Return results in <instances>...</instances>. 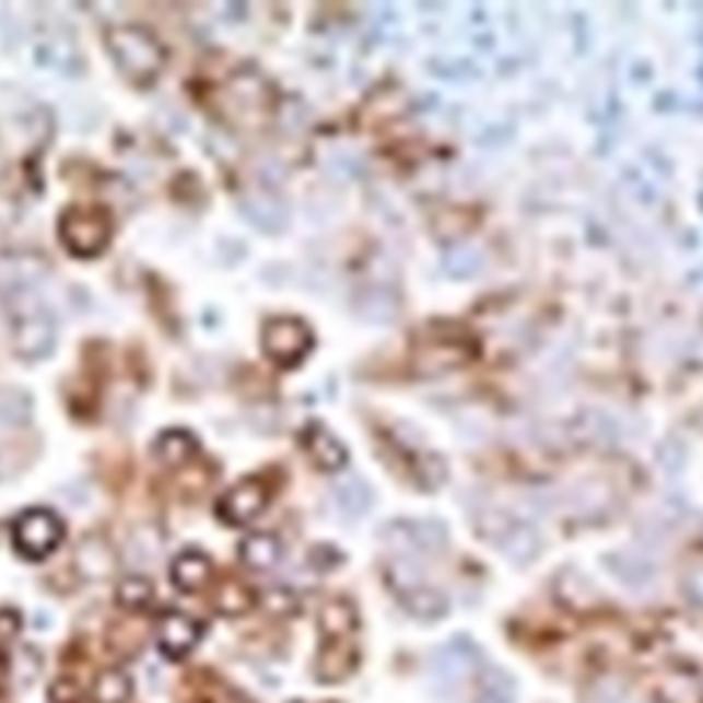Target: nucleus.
Returning a JSON list of instances; mask_svg holds the SVG:
<instances>
[{
	"label": "nucleus",
	"mask_w": 703,
	"mask_h": 703,
	"mask_svg": "<svg viewBox=\"0 0 703 703\" xmlns=\"http://www.w3.org/2000/svg\"><path fill=\"white\" fill-rule=\"evenodd\" d=\"M476 659H479V652L470 643H450L443 652L434 657V681H437L440 690L456 692L467 681L470 670H473Z\"/></svg>",
	"instance_id": "obj_8"
},
{
	"label": "nucleus",
	"mask_w": 703,
	"mask_h": 703,
	"mask_svg": "<svg viewBox=\"0 0 703 703\" xmlns=\"http://www.w3.org/2000/svg\"><path fill=\"white\" fill-rule=\"evenodd\" d=\"M171 577H174L176 588L181 591H198L212 577V561L198 550H185L171 566Z\"/></svg>",
	"instance_id": "obj_12"
},
{
	"label": "nucleus",
	"mask_w": 703,
	"mask_h": 703,
	"mask_svg": "<svg viewBox=\"0 0 703 703\" xmlns=\"http://www.w3.org/2000/svg\"><path fill=\"white\" fill-rule=\"evenodd\" d=\"M113 223L107 209L102 207H72L61 218V239L74 256L91 259L107 248Z\"/></svg>",
	"instance_id": "obj_3"
},
{
	"label": "nucleus",
	"mask_w": 703,
	"mask_h": 703,
	"mask_svg": "<svg viewBox=\"0 0 703 703\" xmlns=\"http://www.w3.org/2000/svg\"><path fill=\"white\" fill-rule=\"evenodd\" d=\"M267 501H270V492H267V487L261 481H239V484H234L220 497L218 517L225 525H248L265 512Z\"/></svg>",
	"instance_id": "obj_7"
},
{
	"label": "nucleus",
	"mask_w": 703,
	"mask_h": 703,
	"mask_svg": "<svg viewBox=\"0 0 703 703\" xmlns=\"http://www.w3.org/2000/svg\"><path fill=\"white\" fill-rule=\"evenodd\" d=\"M319 626L325 641H338V637H352L358 626L355 608L347 602H327L319 613Z\"/></svg>",
	"instance_id": "obj_16"
},
{
	"label": "nucleus",
	"mask_w": 703,
	"mask_h": 703,
	"mask_svg": "<svg viewBox=\"0 0 703 703\" xmlns=\"http://www.w3.org/2000/svg\"><path fill=\"white\" fill-rule=\"evenodd\" d=\"M132 681L121 670H102L91 687V703H127L130 701Z\"/></svg>",
	"instance_id": "obj_17"
},
{
	"label": "nucleus",
	"mask_w": 703,
	"mask_h": 703,
	"mask_svg": "<svg viewBox=\"0 0 703 703\" xmlns=\"http://www.w3.org/2000/svg\"><path fill=\"white\" fill-rule=\"evenodd\" d=\"M107 52L132 85H152L165 69V47L147 25H113L105 34Z\"/></svg>",
	"instance_id": "obj_1"
},
{
	"label": "nucleus",
	"mask_w": 703,
	"mask_h": 703,
	"mask_svg": "<svg viewBox=\"0 0 703 703\" xmlns=\"http://www.w3.org/2000/svg\"><path fill=\"white\" fill-rule=\"evenodd\" d=\"M214 608L223 616H243L254 608V591L239 579H225L214 594Z\"/></svg>",
	"instance_id": "obj_19"
},
{
	"label": "nucleus",
	"mask_w": 703,
	"mask_h": 703,
	"mask_svg": "<svg viewBox=\"0 0 703 703\" xmlns=\"http://www.w3.org/2000/svg\"><path fill=\"white\" fill-rule=\"evenodd\" d=\"M198 443L190 432H181V429H171V432H163L154 443V456H157L163 465L168 467H185L187 461L196 459Z\"/></svg>",
	"instance_id": "obj_14"
},
{
	"label": "nucleus",
	"mask_w": 703,
	"mask_h": 703,
	"mask_svg": "<svg viewBox=\"0 0 703 703\" xmlns=\"http://www.w3.org/2000/svg\"><path fill=\"white\" fill-rule=\"evenodd\" d=\"M239 558H243V563L248 569L265 572V569H272L278 563V558H281V544H278L276 536L254 534L239 547Z\"/></svg>",
	"instance_id": "obj_15"
},
{
	"label": "nucleus",
	"mask_w": 703,
	"mask_h": 703,
	"mask_svg": "<svg viewBox=\"0 0 703 703\" xmlns=\"http://www.w3.org/2000/svg\"><path fill=\"white\" fill-rule=\"evenodd\" d=\"M50 698L52 703H80V692L74 690L72 681H58V684H52Z\"/></svg>",
	"instance_id": "obj_23"
},
{
	"label": "nucleus",
	"mask_w": 703,
	"mask_h": 703,
	"mask_svg": "<svg viewBox=\"0 0 703 703\" xmlns=\"http://www.w3.org/2000/svg\"><path fill=\"white\" fill-rule=\"evenodd\" d=\"M659 703H703V684L690 670H670L657 681Z\"/></svg>",
	"instance_id": "obj_13"
},
{
	"label": "nucleus",
	"mask_w": 703,
	"mask_h": 703,
	"mask_svg": "<svg viewBox=\"0 0 703 703\" xmlns=\"http://www.w3.org/2000/svg\"><path fill=\"white\" fill-rule=\"evenodd\" d=\"M225 119L237 127H259L272 107V91L259 72H237L220 91Z\"/></svg>",
	"instance_id": "obj_2"
},
{
	"label": "nucleus",
	"mask_w": 703,
	"mask_h": 703,
	"mask_svg": "<svg viewBox=\"0 0 703 703\" xmlns=\"http://www.w3.org/2000/svg\"><path fill=\"white\" fill-rule=\"evenodd\" d=\"M514 681L506 670L487 668L479 676V690H476V703H514Z\"/></svg>",
	"instance_id": "obj_18"
},
{
	"label": "nucleus",
	"mask_w": 703,
	"mask_h": 703,
	"mask_svg": "<svg viewBox=\"0 0 703 703\" xmlns=\"http://www.w3.org/2000/svg\"><path fill=\"white\" fill-rule=\"evenodd\" d=\"M74 569L85 579H107L116 572V552L105 536H85L74 550Z\"/></svg>",
	"instance_id": "obj_10"
},
{
	"label": "nucleus",
	"mask_w": 703,
	"mask_h": 703,
	"mask_svg": "<svg viewBox=\"0 0 703 703\" xmlns=\"http://www.w3.org/2000/svg\"><path fill=\"white\" fill-rule=\"evenodd\" d=\"M358 665V648L352 637H338V641H325L319 659H316V679L325 684L347 679Z\"/></svg>",
	"instance_id": "obj_11"
},
{
	"label": "nucleus",
	"mask_w": 703,
	"mask_h": 703,
	"mask_svg": "<svg viewBox=\"0 0 703 703\" xmlns=\"http://www.w3.org/2000/svg\"><path fill=\"white\" fill-rule=\"evenodd\" d=\"M201 641V624L185 613H165L157 624V643L168 657H185Z\"/></svg>",
	"instance_id": "obj_9"
},
{
	"label": "nucleus",
	"mask_w": 703,
	"mask_h": 703,
	"mask_svg": "<svg viewBox=\"0 0 703 703\" xmlns=\"http://www.w3.org/2000/svg\"><path fill=\"white\" fill-rule=\"evenodd\" d=\"M261 343H265L267 358L278 366H294L311 349V330L294 316H278L265 325Z\"/></svg>",
	"instance_id": "obj_6"
},
{
	"label": "nucleus",
	"mask_w": 703,
	"mask_h": 703,
	"mask_svg": "<svg viewBox=\"0 0 703 703\" xmlns=\"http://www.w3.org/2000/svg\"><path fill=\"white\" fill-rule=\"evenodd\" d=\"M9 670H12L14 684L28 687L31 681H34L36 676H39L42 657L34 652V648L25 646V648H20V652L12 654V663H9Z\"/></svg>",
	"instance_id": "obj_22"
},
{
	"label": "nucleus",
	"mask_w": 703,
	"mask_h": 703,
	"mask_svg": "<svg viewBox=\"0 0 703 703\" xmlns=\"http://www.w3.org/2000/svg\"><path fill=\"white\" fill-rule=\"evenodd\" d=\"M154 597V588L152 583H149L147 577H125L119 583V588H116V599H119L121 608L127 610H141L147 608L149 602H152Z\"/></svg>",
	"instance_id": "obj_21"
},
{
	"label": "nucleus",
	"mask_w": 703,
	"mask_h": 703,
	"mask_svg": "<svg viewBox=\"0 0 703 703\" xmlns=\"http://www.w3.org/2000/svg\"><path fill=\"white\" fill-rule=\"evenodd\" d=\"M305 448H308L311 459H314L316 465L327 467V470H332V467H338L343 461V448L338 445V440L330 437V434L319 426H314L305 434Z\"/></svg>",
	"instance_id": "obj_20"
},
{
	"label": "nucleus",
	"mask_w": 703,
	"mask_h": 703,
	"mask_svg": "<svg viewBox=\"0 0 703 703\" xmlns=\"http://www.w3.org/2000/svg\"><path fill=\"white\" fill-rule=\"evenodd\" d=\"M20 294V305L12 311V343L17 349V355L23 358H42L47 355L56 343V321H52L50 311L36 300L23 297Z\"/></svg>",
	"instance_id": "obj_4"
},
{
	"label": "nucleus",
	"mask_w": 703,
	"mask_h": 703,
	"mask_svg": "<svg viewBox=\"0 0 703 703\" xmlns=\"http://www.w3.org/2000/svg\"><path fill=\"white\" fill-rule=\"evenodd\" d=\"M12 539L17 552H23L31 561H42L61 544L63 523L50 508H28L14 523Z\"/></svg>",
	"instance_id": "obj_5"
}]
</instances>
